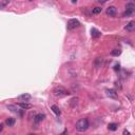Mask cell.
Here are the masks:
<instances>
[{"mask_svg":"<svg viewBox=\"0 0 135 135\" xmlns=\"http://www.w3.org/2000/svg\"><path fill=\"white\" fill-rule=\"evenodd\" d=\"M101 11H102V8H99V7H96V8H92V13L95 14V15L101 13Z\"/></svg>","mask_w":135,"mask_h":135,"instance_id":"2e32d148","label":"cell"},{"mask_svg":"<svg viewBox=\"0 0 135 135\" xmlns=\"http://www.w3.org/2000/svg\"><path fill=\"white\" fill-rule=\"evenodd\" d=\"M102 61H103V58H97L96 61H95V64H96V67L97 68H100L101 67V64H102Z\"/></svg>","mask_w":135,"mask_h":135,"instance_id":"e0dca14e","label":"cell"},{"mask_svg":"<svg viewBox=\"0 0 135 135\" xmlns=\"http://www.w3.org/2000/svg\"><path fill=\"white\" fill-rule=\"evenodd\" d=\"M125 30L128 31V32H133L135 30V21H130V22L125 26Z\"/></svg>","mask_w":135,"mask_h":135,"instance_id":"5b68a950","label":"cell"},{"mask_svg":"<svg viewBox=\"0 0 135 135\" xmlns=\"http://www.w3.org/2000/svg\"><path fill=\"white\" fill-rule=\"evenodd\" d=\"M44 117H45V115L44 114H37L35 116V117H34V121L35 122H39V121H42L44 119Z\"/></svg>","mask_w":135,"mask_h":135,"instance_id":"9c48e42d","label":"cell"},{"mask_svg":"<svg viewBox=\"0 0 135 135\" xmlns=\"http://www.w3.org/2000/svg\"><path fill=\"white\" fill-rule=\"evenodd\" d=\"M15 122H16V120H15V118H13V117H8L7 120H5V124H7V126H8V127H13L15 125Z\"/></svg>","mask_w":135,"mask_h":135,"instance_id":"30bf717a","label":"cell"},{"mask_svg":"<svg viewBox=\"0 0 135 135\" xmlns=\"http://www.w3.org/2000/svg\"><path fill=\"white\" fill-rule=\"evenodd\" d=\"M29 135H35V134H29Z\"/></svg>","mask_w":135,"mask_h":135,"instance_id":"cb8c5ba5","label":"cell"},{"mask_svg":"<svg viewBox=\"0 0 135 135\" xmlns=\"http://www.w3.org/2000/svg\"><path fill=\"white\" fill-rule=\"evenodd\" d=\"M80 25V22L77 20V19H70L68 21V24H67V29L69 31H72L76 29V27H78Z\"/></svg>","mask_w":135,"mask_h":135,"instance_id":"3957f363","label":"cell"},{"mask_svg":"<svg viewBox=\"0 0 135 135\" xmlns=\"http://www.w3.org/2000/svg\"><path fill=\"white\" fill-rule=\"evenodd\" d=\"M51 110H52V111H53L57 116H59V115H60V113H61V112H60V110H59V108H58V107H57L56 105H52V106H51Z\"/></svg>","mask_w":135,"mask_h":135,"instance_id":"8fae6325","label":"cell"},{"mask_svg":"<svg viewBox=\"0 0 135 135\" xmlns=\"http://www.w3.org/2000/svg\"><path fill=\"white\" fill-rule=\"evenodd\" d=\"M106 13H107V15H108V16H110V17H114L115 15H116V13H117V10H116L115 7L111 5V7H109L108 8H107Z\"/></svg>","mask_w":135,"mask_h":135,"instance_id":"277c9868","label":"cell"},{"mask_svg":"<svg viewBox=\"0 0 135 135\" xmlns=\"http://www.w3.org/2000/svg\"><path fill=\"white\" fill-rule=\"evenodd\" d=\"M107 95L110 97V98H113V99H117V93L114 91V90H107Z\"/></svg>","mask_w":135,"mask_h":135,"instance_id":"8992f818","label":"cell"},{"mask_svg":"<svg viewBox=\"0 0 135 135\" xmlns=\"http://www.w3.org/2000/svg\"><path fill=\"white\" fill-rule=\"evenodd\" d=\"M89 126H90V125H89L88 118H81V119H79V120L76 122L75 128H76V130H77L78 132H84V131L88 130Z\"/></svg>","mask_w":135,"mask_h":135,"instance_id":"6da1fadb","label":"cell"},{"mask_svg":"<svg viewBox=\"0 0 135 135\" xmlns=\"http://www.w3.org/2000/svg\"><path fill=\"white\" fill-rule=\"evenodd\" d=\"M2 130H3V124L0 125V132H2Z\"/></svg>","mask_w":135,"mask_h":135,"instance_id":"7402d4cb","label":"cell"},{"mask_svg":"<svg viewBox=\"0 0 135 135\" xmlns=\"http://www.w3.org/2000/svg\"><path fill=\"white\" fill-rule=\"evenodd\" d=\"M117 128H118V125L116 124V122H111V124L108 125V129L110 131H115V130H117Z\"/></svg>","mask_w":135,"mask_h":135,"instance_id":"7c38bea8","label":"cell"},{"mask_svg":"<svg viewBox=\"0 0 135 135\" xmlns=\"http://www.w3.org/2000/svg\"><path fill=\"white\" fill-rule=\"evenodd\" d=\"M135 13V10H132V8H126V12L124 13V17H129L131 15H133Z\"/></svg>","mask_w":135,"mask_h":135,"instance_id":"4fadbf2b","label":"cell"},{"mask_svg":"<svg viewBox=\"0 0 135 135\" xmlns=\"http://www.w3.org/2000/svg\"><path fill=\"white\" fill-rule=\"evenodd\" d=\"M126 8H132V10H135V1H129L127 4H126Z\"/></svg>","mask_w":135,"mask_h":135,"instance_id":"9a60e30c","label":"cell"},{"mask_svg":"<svg viewBox=\"0 0 135 135\" xmlns=\"http://www.w3.org/2000/svg\"><path fill=\"white\" fill-rule=\"evenodd\" d=\"M8 108L10 109L12 112H17V108H16L15 106H11V105H10V106H8Z\"/></svg>","mask_w":135,"mask_h":135,"instance_id":"ffe728a7","label":"cell"},{"mask_svg":"<svg viewBox=\"0 0 135 135\" xmlns=\"http://www.w3.org/2000/svg\"><path fill=\"white\" fill-rule=\"evenodd\" d=\"M115 70L117 71V70H119V66H115Z\"/></svg>","mask_w":135,"mask_h":135,"instance_id":"603a6c76","label":"cell"},{"mask_svg":"<svg viewBox=\"0 0 135 135\" xmlns=\"http://www.w3.org/2000/svg\"><path fill=\"white\" fill-rule=\"evenodd\" d=\"M122 135H131V134H130V132H129L127 129H125L124 132H122Z\"/></svg>","mask_w":135,"mask_h":135,"instance_id":"44dd1931","label":"cell"},{"mask_svg":"<svg viewBox=\"0 0 135 135\" xmlns=\"http://www.w3.org/2000/svg\"><path fill=\"white\" fill-rule=\"evenodd\" d=\"M20 100H24V101H27V100H30L31 99V95L30 94H27V93H25V94H22V95H20L19 97Z\"/></svg>","mask_w":135,"mask_h":135,"instance_id":"5bb4252c","label":"cell"},{"mask_svg":"<svg viewBox=\"0 0 135 135\" xmlns=\"http://www.w3.org/2000/svg\"><path fill=\"white\" fill-rule=\"evenodd\" d=\"M91 33H92V37H93V38H99L100 35H101L99 31L96 30L95 27H93V29L91 30Z\"/></svg>","mask_w":135,"mask_h":135,"instance_id":"ba28073f","label":"cell"},{"mask_svg":"<svg viewBox=\"0 0 135 135\" xmlns=\"http://www.w3.org/2000/svg\"><path fill=\"white\" fill-rule=\"evenodd\" d=\"M53 93L56 97H63V96H67V95L70 94L69 91H67L63 87H56L54 89Z\"/></svg>","mask_w":135,"mask_h":135,"instance_id":"7a4b0ae2","label":"cell"},{"mask_svg":"<svg viewBox=\"0 0 135 135\" xmlns=\"http://www.w3.org/2000/svg\"><path fill=\"white\" fill-rule=\"evenodd\" d=\"M8 4V1H4V0H0V8H4Z\"/></svg>","mask_w":135,"mask_h":135,"instance_id":"d6986e66","label":"cell"},{"mask_svg":"<svg viewBox=\"0 0 135 135\" xmlns=\"http://www.w3.org/2000/svg\"><path fill=\"white\" fill-rule=\"evenodd\" d=\"M120 54H121V51H120V50H117V49H116V50H113V51L111 52V55H112V56H119Z\"/></svg>","mask_w":135,"mask_h":135,"instance_id":"ac0fdd59","label":"cell"},{"mask_svg":"<svg viewBox=\"0 0 135 135\" xmlns=\"http://www.w3.org/2000/svg\"><path fill=\"white\" fill-rule=\"evenodd\" d=\"M18 106H19L22 110H27V109L33 108V106L31 105V103H27V102H20V103H18Z\"/></svg>","mask_w":135,"mask_h":135,"instance_id":"52a82bcc","label":"cell"}]
</instances>
